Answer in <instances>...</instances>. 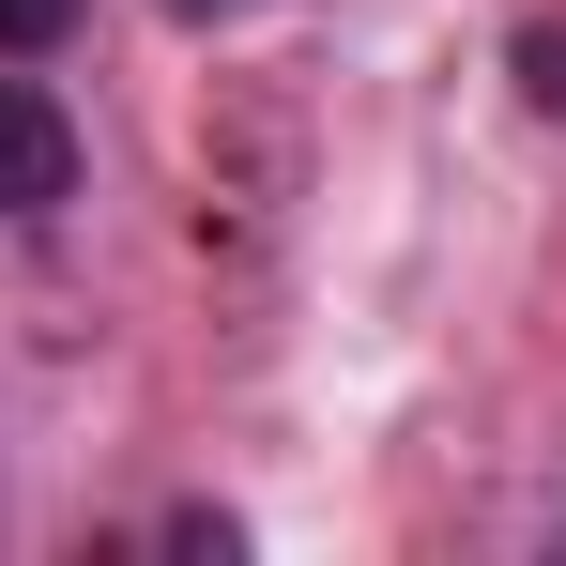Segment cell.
Returning <instances> with one entry per match:
<instances>
[{
	"label": "cell",
	"mask_w": 566,
	"mask_h": 566,
	"mask_svg": "<svg viewBox=\"0 0 566 566\" xmlns=\"http://www.w3.org/2000/svg\"><path fill=\"white\" fill-rule=\"evenodd\" d=\"M62 199H77V123L31 77H0V214H62Z\"/></svg>",
	"instance_id": "1"
},
{
	"label": "cell",
	"mask_w": 566,
	"mask_h": 566,
	"mask_svg": "<svg viewBox=\"0 0 566 566\" xmlns=\"http://www.w3.org/2000/svg\"><path fill=\"white\" fill-rule=\"evenodd\" d=\"M169 15H245V0H169Z\"/></svg>",
	"instance_id": "4"
},
{
	"label": "cell",
	"mask_w": 566,
	"mask_h": 566,
	"mask_svg": "<svg viewBox=\"0 0 566 566\" xmlns=\"http://www.w3.org/2000/svg\"><path fill=\"white\" fill-rule=\"evenodd\" d=\"M521 93H536V107H566V31H521Z\"/></svg>",
	"instance_id": "3"
},
{
	"label": "cell",
	"mask_w": 566,
	"mask_h": 566,
	"mask_svg": "<svg viewBox=\"0 0 566 566\" xmlns=\"http://www.w3.org/2000/svg\"><path fill=\"white\" fill-rule=\"evenodd\" d=\"M62 31H77V0H0V46H15V62H31V46H62Z\"/></svg>",
	"instance_id": "2"
}]
</instances>
